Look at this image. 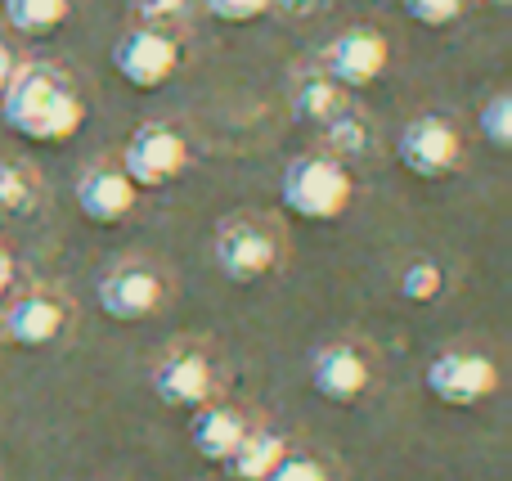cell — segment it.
Wrapping results in <instances>:
<instances>
[{"label": "cell", "instance_id": "19", "mask_svg": "<svg viewBox=\"0 0 512 481\" xmlns=\"http://www.w3.org/2000/svg\"><path fill=\"white\" fill-rule=\"evenodd\" d=\"M72 18V0H5V27L18 36H50Z\"/></svg>", "mask_w": 512, "mask_h": 481}, {"label": "cell", "instance_id": "27", "mask_svg": "<svg viewBox=\"0 0 512 481\" xmlns=\"http://www.w3.org/2000/svg\"><path fill=\"white\" fill-rule=\"evenodd\" d=\"M23 68V54H18L14 36H9V27H0V95H5V86L14 81V72Z\"/></svg>", "mask_w": 512, "mask_h": 481}, {"label": "cell", "instance_id": "12", "mask_svg": "<svg viewBox=\"0 0 512 481\" xmlns=\"http://www.w3.org/2000/svg\"><path fill=\"white\" fill-rule=\"evenodd\" d=\"M391 63V41L382 27L373 23H351L324 45L319 54V68L337 81L342 90H364L387 72Z\"/></svg>", "mask_w": 512, "mask_h": 481}, {"label": "cell", "instance_id": "18", "mask_svg": "<svg viewBox=\"0 0 512 481\" xmlns=\"http://www.w3.org/2000/svg\"><path fill=\"white\" fill-rule=\"evenodd\" d=\"M292 450V441L283 437L279 428H265V423H256V428L243 437V446L230 455V473L239 477V481H265L279 468V459Z\"/></svg>", "mask_w": 512, "mask_h": 481}, {"label": "cell", "instance_id": "2", "mask_svg": "<svg viewBox=\"0 0 512 481\" xmlns=\"http://www.w3.org/2000/svg\"><path fill=\"white\" fill-rule=\"evenodd\" d=\"M212 261L230 284H261L288 261V221L265 207H234L212 230Z\"/></svg>", "mask_w": 512, "mask_h": 481}, {"label": "cell", "instance_id": "22", "mask_svg": "<svg viewBox=\"0 0 512 481\" xmlns=\"http://www.w3.org/2000/svg\"><path fill=\"white\" fill-rule=\"evenodd\" d=\"M477 135L490 144L495 153H508L512 149V95L508 90H495V95L481 104L477 113Z\"/></svg>", "mask_w": 512, "mask_h": 481}, {"label": "cell", "instance_id": "13", "mask_svg": "<svg viewBox=\"0 0 512 481\" xmlns=\"http://www.w3.org/2000/svg\"><path fill=\"white\" fill-rule=\"evenodd\" d=\"M72 198H77V212L86 216V221L117 225V221H126V216L135 212L140 189H135L131 176L122 171L117 153H104V158H95V162H86V167H81Z\"/></svg>", "mask_w": 512, "mask_h": 481}, {"label": "cell", "instance_id": "17", "mask_svg": "<svg viewBox=\"0 0 512 481\" xmlns=\"http://www.w3.org/2000/svg\"><path fill=\"white\" fill-rule=\"evenodd\" d=\"M45 180L27 158H0V221H23L41 207Z\"/></svg>", "mask_w": 512, "mask_h": 481}, {"label": "cell", "instance_id": "30", "mask_svg": "<svg viewBox=\"0 0 512 481\" xmlns=\"http://www.w3.org/2000/svg\"><path fill=\"white\" fill-rule=\"evenodd\" d=\"M0 481H5V477H0Z\"/></svg>", "mask_w": 512, "mask_h": 481}, {"label": "cell", "instance_id": "11", "mask_svg": "<svg viewBox=\"0 0 512 481\" xmlns=\"http://www.w3.org/2000/svg\"><path fill=\"white\" fill-rule=\"evenodd\" d=\"M185 63V36L180 32H162V27H144L131 23L122 36L113 41V68L126 86L135 90H158Z\"/></svg>", "mask_w": 512, "mask_h": 481}, {"label": "cell", "instance_id": "15", "mask_svg": "<svg viewBox=\"0 0 512 481\" xmlns=\"http://www.w3.org/2000/svg\"><path fill=\"white\" fill-rule=\"evenodd\" d=\"M256 423L261 419H256L252 410H243V405L221 396V401L194 410V419H189V446H194L207 464H230V455L243 446V437H248Z\"/></svg>", "mask_w": 512, "mask_h": 481}, {"label": "cell", "instance_id": "8", "mask_svg": "<svg viewBox=\"0 0 512 481\" xmlns=\"http://www.w3.org/2000/svg\"><path fill=\"white\" fill-rule=\"evenodd\" d=\"M77 320V306H72L68 288L63 284H27L23 293L9 297V306L0 311V333L5 342L27 351H41L63 342V333Z\"/></svg>", "mask_w": 512, "mask_h": 481}, {"label": "cell", "instance_id": "16", "mask_svg": "<svg viewBox=\"0 0 512 481\" xmlns=\"http://www.w3.org/2000/svg\"><path fill=\"white\" fill-rule=\"evenodd\" d=\"M346 104H351V90L337 86L319 63H306V68H297L288 77V113L297 117L301 126H310V131L333 122Z\"/></svg>", "mask_w": 512, "mask_h": 481}, {"label": "cell", "instance_id": "3", "mask_svg": "<svg viewBox=\"0 0 512 481\" xmlns=\"http://www.w3.org/2000/svg\"><path fill=\"white\" fill-rule=\"evenodd\" d=\"M171 297H176V275L167 270V261L149 257V252H122L95 279L99 311L117 324L153 320L171 306Z\"/></svg>", "mask_w": 512, "mask_h": 481}, {"label": "cell", "instance_id": "4", "mask_svg": "<svg viewBox=\"0 0 512 481\" xmlns=\"http://www.w3.org/2000/svg\"><path fill=\"white\" fill-rule=\"evenodd\" d=\"M149 392L167 410H203L225 396V365L207 338H176L149 365Z\"/></svg>", "mask_w": 512, "mask_h": 481}, {"label": "cell", "instance_id": "10", "mask_svg": "<svg viewBox=\"0 0 512 481\" xmlns=\"http://www.w3.org/2000/svg\"><path fill=\"white\" fill-rule=\"evenodd\" d=\"M423 387L450 410H472L499 392V365L477 347H445L441 356L427 360Z\"/></svg>", "mask_w": 512, "mask_h": 481}, {"label": "cell", "instance_id": "6", "mask_svg": "<svg viewBox=\"0 0 512 481\" xmlns=\"http://www.w3.org/2000/svg\"><path fill=\"white\" fill-rule=\"evenodd\" d=\"M382 383V356L373 342L342 333L310 356V387L333 405H360Z\"/></svg>", "mask_w": 512, "mask_h": 481}, {"label": "cell", "instance_id": "7", "mask_svg": "<svg viewBox=\"0 0 512 481\" xmlns=\"http://www.w3.org/2000/svg\"><path fill=\"white\" fill-rule=\"evenodd\" d=\"M122 171L131 176V185L140 189H162L171 180H180L194 162V144H189V131L171 117H153V122H140L131 131V140L117 153Z\"/></svg>", "mask_w": 512, "mask_h": 481}, {"label": "cell", "instance_id": "1", "mask_svg": "<svg viewBox=\"0 0 512 481\" xmlns=\"http://www.w3.org/2000/svg\"><path fill=\"white\" fill-rule=\"evenodd\" d=\"M0 117L32 144H63L86 126V95L77 77L54 59H23L0 95Z\"/></svg>", "mask_w": 512, "mask_h": 481}, {"label": "cell", "instance_id": "23", "mask_svg": "<svg viewBox=\"0 0 512 481\" xmlns=\"http://www.w3.org/2000/svg\"><path fill=\"white\" fill-rule=\"evenodd\" d=\"M265 481H337V473H333V464H328L319 450L292 446L288 455L279 459V468H274Z\"/></svg>", "mask_w": 512, "mask_h": 481}, {"label": "cell", "instance_id": "20", "mask_svg": "<svg viewBox=\"0 0 512 481\" xmlns=\"http://www.w3.org/2000/svg\"><path fill=\"white\" fill-rule=\"evenodd\" d=\"M131 18L144 27H162V32H189L198 18V0H131Z\"/></svg>", "mask_w": 512, "mask_h": 481}, {"label": "cell", "instance_id": "5", "mask_svg": "<svg viewBox=\"0 0 512 481\" xmlns=\"http://www.w3.org/2000/svg\"><path fill=\"white\" fill-rule=\"evenodd\" d=\"M355 198V176L324 153H297L279 176V203L297 221H337Z\"/></svg>", "mask_w": 512, "mask_h": 481}, {"label": "cell", "instance_id": "26", "mask_svg": "<svg viewBox=\"0 0 512 481\" xmlns=\"http://www.w3.org/2000/svg\"><path fill=\"white\" fill-rule=\"evenodd\" d=\"M328 5H337V0H270V9L279 18H288V23H306V18H319Z\"/></svg>", "mask_w": 512, "mask_h": 481}, {"label": "cell", "instance_id": "14", "mask_svg": "<svg viewBox=\"0 0 512 481\" xmlns=\"http://www.w3.org/2000/svg\"><path fill=\"white\" fill-rule=\"evenodd\" d=\"M315 153L333 158L337 167H346L355 176V171L382 162V131L360 104H346L333 122H324L315 131Z\"/></svg>", "mask_w": 512, "mask_h": 481}, {"label": "cell", "instance_id": "21", "mask_svg": "<svg viewBox=\"0 0 512 481\" xmlns=\"http://www.w3.org/2000/svg\"><path fill=\"white\" fill-rule=\"evenodd\" d=\"M396 288H400L405 302L427 306V302H436V297L445 293V270L436 266L432 257H409L405 270H400V279H396Z\"/></svg>", "mask_w": 512, "mask_h": 481}, {"label": "cell", "instance_id": "28", "mask_svg": "<svg viewBox=\"0 0 512 481\" xmlns=\"http://www.w3.org/2000/svg\"><path fill=\"white\" fill-rule=\"evenodd\" d=\"M14 275H18V261H14V252H9V243H0V297L9 293Z\"/></svg>", "mask_w": 512, "mask_h": 481}, {"label": "cell", "instance_id": "24", "mask_svg": "<svg viewBox=\"0 0 512 481\" xmlns=\"http://www.w3.org/2000/svg\"><path fill=\"white\" fill-rule=\"evenodd\" d=\"M405 14L423 27H450L468 14V0H400Z\"/></svg>", "mask_w": 512, "mask_h": 481}, {"label": "cell", "instance_id": "25", "mask_svg": "<svg viewBox=\"0 0 512 481\" xmlns=\"http://www.w3.org/2000/svg\"><path fill=\"white\" fill-rule=\"evenodd\" d=\"M198 9L221 23H256L261 14H270V0H198Z\"/></svg>", "mask_w": 512, "mask_h": 481}, {"label": "cell", "instance_id": "29", "mask_svg": "<svg viewBox=\"0 0 512 481\" xmlns=\"http://www.w3.org/2000/svg\"><path fill=\"white\" fill-rule=\"evenodd\" d=\"M486 5H495V9H508V5H512V0H486Z\"/></svg>", "mask_w": 512, "mask_h": 481}, {"label": "cell", "instance_id": "9", "mask_svg": "<svg viewBox=\"0 0 512 481\" xmlns=\"http://www.w3.org/2000/svg\"><path fill=\"white\" fill-rule=\"evenodd\" d=\"M396 158H400V167L414 171V176L445 180L468 158V135H463V126L454 122L450 113L427 108V113H414L405 122V131H400V140H396Z\"/></svg>", "mask_w": 512, "mask_h": 481}]
</instances>
